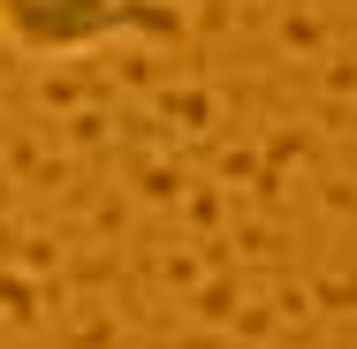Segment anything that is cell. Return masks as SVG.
Segmentation results:
<instances>
[{"label": "cell", "mask_w": 357, "mask_h": 349, "mask_svg": "<svg viewBox=\"0 0 357 349\" xmlns=\"http://www.w3.org/2000/svg\"><path fill=\"white\" fill-rule=\"evenodd\" d=\"M122 31H167L152 0H0V38L31 61H69Z\"/></svg>", "instance_id": "6da1fadb"}]
</instances>
